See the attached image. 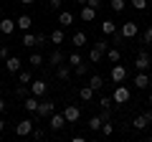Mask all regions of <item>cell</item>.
Here are the masks:
<instances>
[{
	"instance_id": "cell-21",
	"label": "cell",
	"mask_w": 152,
	"mask_h": 142,
	"mask_svg": "<svg viewBox=\"0 0 152 142\" xmlns=\"http://www.w3.org/2000/svg\"><path fill=\"white\" fill-rule=\"evenodd\" d=\"M48 38H51V43H53V46H61V43L66 41V33H64V28H56V31L48 36Z\"/></svg>"
},
{
	"instance_id": "cell-1",
	"label": "cell",
	"mask_w": 152,
	"mask_h": 142,
	"mask_svg": "<svg viewBox=\"0 0 152 142\" xmlns=\"http://www.w3.org/2000/svg\"><path fill=\"white\" fill-rule=\"evenodd\" d=\"M56 112V102L53 99H41V104H38V112H36V119H43V117H51Z\"/></svg>"
},
{
	"instance_id": "cell-22",
	"label": "cell",
	"mask_w": 152,
	"mask_h": 142,
	"mask_svg": "<svg viewBox=\"0 0 152 142\" xmlns=\"http://www.w3.org/2000/svg\"><path fill=\"white\" fill-rule=\"evenodd\" d=\"M102 124H104V119H102V114H94L91 117V119H89V130H91V132H102Z\"/></svg>"
},
{
	"instance_id": "cell-30",
	"label": "cell",
	"mask_w": 152,
	"mask_h": 142,
	"mask_svg": "<svg viewBox=\"0 0 152 142\" xmlns=\"http://www.w3.org/2000/svg\"><path fill=\"white\" fill-rule=\"evenodd\" d=\"M18 81H20V84H28V86H31V81H33V74H31V71H18Z\"/></svg>"
},
{
	"instance_id": "cell-46",
	"label": "cell",
	"mask_w": 152,
	"mask_h": 142,
	"mask_svg": "<svg viewBox=\"0 0 152 142\" xmlns=\"http://www.w3.org/2000/svg\"><path fill=\"white\" fill-rule=\"evenodd\" d=\"M20 3H26V5H33V3H36V0H20Z\"/></svg>"
},
{
	"instance_id": "cell-25",
	"label": "cell",
	"mask_w": 152,
	"mask_h": 142,
	"mask_svg": "<svg viewBox=\"0 0 152 142\" xmlns=\"http://www.w3.org/2000/svg\"><path fill=\"white\" fill-rule=\"evenodd\" d=\"M20 43L26 46V48H33V46H36V33L26 31V33H23V38H20Z\"/></svg>"
},
{
	"instance_id": "cell-15",
	"label": "cell",
	"mask_w": 152,
	"mask_h": 142,
	"mask_svg": "<svg viewBox=\"0 0 152 142\" xmlns=\"http://www.w3.org/2000/svg\"><path fill=\"white\" fill-rule=\"evenodd\" d=\"M38 104H41V102H38V97H36V94H28V97H26V102H23V107H26V112H28V114H36V112H38Z\"/></svg>"
},
{
	"instance_id": "cell-3",
	"label": "cell",
	"mask_w": 152,
	"mask_h": 142,
	"mask_svg": "<svg viewBox=\"0 0 152 142\" xmlns=\"http://www.w3.org/2000/svg\"><path fill=\"white\" fill-rule=\"evenodd\" d=\"M150 124H152V112H142V114H137L134 119H132V130H137V132L147 130Z\"/></svg>"
},
{
	"instance_id": "cell-41",
	"label": "cell",
	"mask_w": 152,
	"mask_h": 142,
	"mask_svg": "<svg viewBox=\"0 0 152 142\" xmlns=\"http://www.w3.org/2000/svg\"><path fill=\"white\" fill-rule=\"evenodd\" d=\"M48 41H51V38H46L43 33H38V36H36V46H46Z\"/></svg>"
},
{
	"instance_id": "cell-6",
	"label": "cell",
	"mask_w": 152,
	"mask_h": 142,
	"mask_svg": "<svg viewBox=\"0 0 152 142\" xmlns=\"http://www.w3.org/2000/svg\"><path fill=\"white\" fill-rule=\"evenodd\" d=\"M31 94H36L38 99H43L46 94H48V84H46V79H33V81H31Z\"/></svg>"
},
{
	"instance_id": "cell-29",
	"label": "cell",
	"mask_w": 152,
	"mask_h": 142,
	"mask_svg": "<svg viewBox=\"0 0 152 142\" xmlns=\"http://www.w3.org/2000/svg\"><path fill=\"white\" fill-rule=\"evenodd\" d=\"M109 8H112L114 13H122L127 8V0H109Z\"/></svg>"
},
{
	"instance_id": "cell-4",
	"label": "cell",
	"mask_w": 152,
	"mask_h": 142,
	"mask_svg": "<svg viewBox=\"0 0 152 142\" xmlns=\"http://www.w3.org/2000/svg\"><path fill=\"white\" fill-rule=\"evenodd\" d=\"M119 33L124 36V41L137 38V33H140V26H137V20H127V23H122V26H119Z\"/></svg>"
},
{
	"instance_id": "cell-47",
	"label": "cell",
	"mask_w": 152,
	"mask_h": 142,
	"mask_svg": "<svg viewBox=\"0 0 152 142\" xmlns=\"http://www.w3.org/2000/svg\"><path fill=\"white\" fill-rule=\"evenodd\" d=\"M147 102H150V104H152V89H150V94H147Z\"/></svg>"
},
{
	"instance_id": "cell-33",
	"label": "cell",
	"mask_w": 152,
	"mask_h": 142,
	"mask_svg": "<svg viewBox=\"0 0 152 142\" xmlns=\"http://www.w3.org/2000/svg\"><path fill=\"white\" fill-rule=\"evenodd\" d=\"M94 48H99L102 53H107V51H109V41H107V36H104V38H99V41H94Z\"/></svg>"
},
{
	"instance_id": "cell-13",
	"label": "cell",
	"mask_w": 152,
	"mask_h": 142,
	"mask_svg": "<svg viewBox=\"0 0 152 142\" xmlns=\"http://www.w3.org/2000/svg\"><path fill=\"white\" fill-rule=\"evenodd\" d=\"M124 79H127V69H124L122 64H114V66H112V81H114V84H122Z\"/></svg>"
},
{
	"instance_id": "cell-36",
	"label": "cell",
	"mask_w": 152,
	"mask_h": 142,
	"mask_svg": "<svg viewBox=\"0 0 152 142\" xmlns=\"http://www.w3.org/2000/svg\"><path fill=\"white\" fill-rule=\"evenodd\" d=\"M142 43H152V26H147L142 31Z\"/></svg>"
},
{
	"instance_id": "cell-32",
	"label": "cell",
	"mask_w": 152,
	"mask_h": 142,
	"mask_svg": "<svg viewBox=\"0 0 152 142\" xmlns=\"http://www.w3.org/2000/svg\"><path fill=\"white\" fill-rule=\"evenodd\" d=\"M102 59H104V53H102L99 48H94V46H91V51H89V61H91V64H99Z\"/></svg>"
},
{
	"instance_id": "cell-10",
	"label": "cell",
	"mask_w": 152,
	"mask_h": 142,
	"mask_svg": "<svg viewBox=\"0 0 152 142\" xmlns=\"http://www.w3.org/2000/svg\"><path fill=\"white\" fill-rule=\"evenodd\" d=\"M134 89H152V81L150 76H147V71H137V76H134Z\"/></svg>"
},
{
	"instance_id": "cell-26",
	"label": "cell",
	"mask_w": 152,
	"mask_h": 142,
	"mask_svg": "<svg viewBox=\"0 0 152 142\" xmlns=\"http://www.w3.org/2000/svg\"><path fill=\"white\" fill-rule=\"evenodd\" d=\"M89 86H91L94 91H99V89H104V76H99V74H94V76L89 79Z\"/></svg>"
},
{
	"instance_id": "cell-12",
	"label": "cell",
	"mask_w": 152,
	"mask_h": 142,
	"mask_svg": "<svg viewBox=\"0 0 152 142\" xmlns=\"http://www.w3.org/2000/svg\"><path fill=\"white\" fill-rule=\"evenodd\" d=\"M23 69V61L20 59H18V56H8V59H5V71H10V74H18V71H20Z\"/></svg>"
},
{
	"instance_id": "cell-16",
	"label": "cell",
	"mask_w": 152,
	"mask_h": 142,
	"mask_svg": "<svg viewBox=\"0 0 152 142\" xmlns=\"http://www.w3.org/2000/svg\"><path fill=\"white\" fill-rule=\"evenodd\" d=\"M15 26H18V31H31V26H33V18L28 15V13H23V15H18L15 18Z\"/></svg>"
},
{
	"instance_id": "cell-31",
	"label": "cell",
	"mask_w": 152,
	"mask_h": 142,
	"mask_svg": "<svg viewBox=\"0 0 152 142\" xmlns=\"http://www.w3.org/2000/svg\"><path fill=\"white\" fill-rule=\"evenodd\" d=\"M119 59H122L119 48H109V51H107V61H112V64H119Z\"/></svg>"
},
{
	"instance_id": "cell-11",
	"label": "cell",
	"mask_w": 152,
	"mask_h": 142,
	"mask_svg": "<svg viewBox=\"0 0 152 142\" xmlns=\"http://www.w3.org/2000/svg\"><path fill=\"white\" fill-rule=\"evenodd\" d=\"M15 31H18V26H15L13 18H0V33L3 36H13Z\"/></svg>"
},
{
	"instance_id": "cell-49",
	"label": "cell",
	"mask_w": 152,
	"mask_h": 142,
	"mask_svg": "<svg viewBox=\"0 0 152 142\" xmlns=\"http://www.w3.org/2000/svg\"><path fill=\"white\" fill-rule=\"evenodd\" d=\"M0 15H3V8H0Z\"/></svg>"
},
{
	"instance_id": "cell-44",
	"label": "cell",
	"mask_w": 152,
	"mask_h": 142,
	"mask_svg": "<svg viewBox=\"0 0 152 142\" xmlns=\"http://www.w3.org/2000/svg\"><path fill=\"white\" fill-rule=\"evenodd\" d=\"M3 112H5V102H3V99H0V114H3Z\"/></svg>"
},
{
	"instance_id": "cell-39",
	"label": "cell",
	"mask_w": 152,
	"mask_h": 142,
	"mask_svg": "<svg viewBox=\"0 0 152 142\" xmlns=\"http://www.w3.org/2000/svg\"><path fill=\"white\" fill-rule=\"evenodd\" d=\"M112 102H114L112 97H102V99H99V104H102V109H112Z\"/></svg>"
},
{
	"instance_id": "cell-48",
	"label": "cell",
	"mask_w": 152,
	"mask_h": 142,
	"mask_svg": "<svg viewBox=\"0 0 152 142\" xmlns=\"http://www.w3.org/2000/svg\"><path fill=\"white\" fill-rule=\"evenodd\" d=\"M76 3H81V5H86V0H76Z\"/></svg>"
},
{
	"instance_id": "cell-24",
	"label": "cell",
	"mask_w": 152,
	"mask_h": 142,
	"mask_svg": "<svg viewBox=\"0 0 152 142\" xmlns=\"http://www.w3.org/2000/svg\"><path fill=\"white\" fill-rule=\"evenodd\" d=\"M94 94H96V91H94V89L91 86H89V84H86V86H81V89H79V97H81L84 99V102H91V99H94Z\"/></svg>"
},
{
	"instance_id": "cell-23",
	"label": "cell",
	"mask_w": 152,
	"mask_h": 142,
	"mask_svg": "<svg viewBox=\"0 0 152 142\" xmlns=\"http://www.w3.org/2000/svg\"><path fill=\"white\" fill-rule=\"evenodd\" d=\"M58 23H61L64 28H69L71 23H74V13H69V10H61V13H58Z\"/></svg>"
},
{
	"instance_id": "cell-8",
	"label": "cell",
	"mask_w": 152,
	"mask_h": 142,
	"mask_svg": "<svg viewBox=\"0 0 152 142\" xmlns=\"http://www.w3.org/2000/svg\"><path fill=\"white\" fill-rule=\"evenodd\" d=\"M64 117H66V122H69V124L79 122V119H81V107H76V104H66Z\"/></svg>"
},
{
	"instance_id": "cell-38",
	"label": "cell",
	"mask_w": 152,
	"mask_h": 142,
	"mask_svg": "<svg viewBox=\"0 0 152 142\" xmlns=\"http://www.w3.org/2000/svg\"><path fill=\"white\" fill-rule=\"evenodd\" d=\"M33 140H43V137H46V130H43V127H33Z\"/></svg>"
},
{
	"instance_id": "cell-19",
	"label": "cell",
	"mask_w": 152,
	"mask_h": 142,
	"mask_svg": "<svg viewBox=\"0 0 152 142\" xmlns=\"http://www.w3.org/2000/svg\"><path fill=\"white\" fill-rule=\"evenodd\" d=\"M64 61H66V56L61 53L58 48H56V51H51V56H48V66H53V69H56V66H61Z\"/></svg>"
},
{
	"instance_id": "cell-27",
	"label": "cell",
	"mask_w": 152,
	"mask_h": 142,
	"mask_svg": "<svg viewBox=\"0 0 152 142\" xmlns=\"http://www.w3.org/2000/svg\"><path fill=\"white\" fill-rule=\"evenodd\" d=\"M66 61H69V64H71V66L76 69L79 64H84V56L79 53V51H74V53H69V56H66Z\"/></svg>"
},
{
	"instance_id": "cell-43",
	"label": "cell",
	"mask_w": 152,
	"mask_h": 142,
	"mask_svg": "<svg viewBox=\"0 0 152 142\" xmlns=\"http://www.w3.org/2000/svg\"><path fill=\"white\" fill-rule=\"evenodd\" d=\"M86 5H91V8L99 10V8H102V0H86Z\"/></svg>"
},
{
	"instance_id": "cell-42",
	"label": "cell",
	"mask_w": 152,
	"mask_h": 142,
	"mask_svg": "<svg viewBox=\"0 0 152 142\" xmlns=\"http://www.w3.org/2000/svg\"><path fill=\"white\" fill-rule=\"evenodd\" d=\"M8 56H10V48H8V46H0V59L5 61Z\"/></svg>"
},
{
	"instance_id": "cell-2",
	"label": "cell",
	"mask_w": 152,
	"mask_h": 142,
	"mask_svg": "<svg viewBox=\"0 0 152 142\" xmlns=\"http://www.w3.org/2000/svg\"><path fill=\"white\" fill-rule=\"evenodd\" d=\"M112 99H114V104H127V102L132 99V91H129V86H124V84H117V89H114Z\"/></svg>"
},
{
	"instance_id": "cell-7",
	"label": "cell",
	"mask_w": 152,
	"mask_h": 142,
	"mask_svg": "<svg viewBox=\"0 0 152 142\" xmlns=\"http://www.w3.org/2000/svg\"><path fill=\"white\" fill-rule=\"evenodd\" d=\"M69 124V122H66V117H64V112H53V114L48 117V127L53 132H58V130H64V127Z\"/></svg>"
},
{
	"instance_id": "cell-14",
	"label": "cell",
	"mask_w": 152,
	"mask_h": 142,
	"mask_svg": "<svg viewBox=\"0 0 152 142\" xmlns=\"http://www.w3.org/2000/svg\"><path fill=\"white\" fill-rule=\"evenodd\" d=\"M99 28H102V36H107V38H112L114 33L119 31V26H117L114 20H109V18H107V20H102V26H99Z\"/></svg>"
},
{
	"instance_id": "cell-20",
	"label": "cell",
	"mask_w": 152,
	"mask_h": 142,
	"mask_svg": "<svg viewBox=\"0 0 152 142\" xmlns=\"http://www.w3.org/2000/svg\"><path fill=\"white\" fill-rule=\"evenodd\" d=\"M86 33H84V31H76L74 33V36H71V46H76V48H81V46H86Z\"/></svg>"
},
{
	"instance_id": "cell-18",
	"label": "cell",
	"mask_w": 152,
	"mask_h": 142,
	"mask_svg": "<svg viewBox=\"0 0 152 142\" xmlns=\"http://www.w3.org/2000/svg\"><path fill=\"white\" fill-rule=\"evenodd\" d=\"M81 20L84 23H91V20H96V8H91V5H81Z\"/></svg>"
},
{
	"instance_id": "cell-5",
	"label": "cell",
	"mask_w": 152,
	"mask_h": 142,
	"mask_svg": "<svg viewBox=\"0 0 152 142\" xmlns=\"http://www.w3.org/2000/svg\"><path fill=\"white\" fill-rule=\"evenodd\" d=\"M33 127H36V122H33V119H20L15 124V135L18 137H31L33 135Z\"/></svg>"
},
{
	"instance_id": "cell-35",
	"label": "cell",
	"mask_w": 152,
	"mask_h": 142,
	"mask_svg": "<svg viewBox=\"0 0 152 142\" xmlns=\"http://www.w3.org/2000/svg\"><path fill=\"white\" fill-rule=\"evenodd\" d=\"M129 5L134 8V10L142 13V10H147V0H129Z\"/></svg>"
},
{
	"instance_id": "cell-9",
	"label": "cell",
	"mask_w": 152,
	"mask_h": 142,
	"mask_svg": "<svg viewBox=\"0 0 152 142\" xmlns=\"http://www.w3.org/2000/svg\"><path fill=\"white\" fill-rule=\"evenodd\" d=\"M150 66H152L150 53H147V51H140L137 59H134V69H137V71H150Z\"/></svg>"
},
{
	"instance_id": "cell-17",
	"label": "cell",
	"mask_w": 152,
	"mask_h": 142,
	"mask_svg": "<svg viewBox=\"0 0 152 142\" xmlns=\"http://www.w3.org/2000/svg\"><path fill=\"white\" fill-rule=\"evenodd\" d=\"M71 69H74L71 64H61V66H56V76H58L61 81H69V79H71V74H74Z\"/></svg>"
},
{
	"instance_id": "cell-34",
	"label": "cell",
	"mask_w": 152,
	"mask_h": 142,
	"mask_svg": "<svg viewBox=\"0 0 152 142\" xmlns=\"http://www.w3.org/2000/svg\"><path fill=\"white\" fill-rule=\"evenodd\" d=\"M114 132V124H112V119H104V124H102V135L104 137H109Z\"/></svg>"
},
{
	"instance_id": "cell-45",
	"label": "cell",
	"mask_w": 152,
	"mask_h": 142,
	"mask_svg": "<svg viewBox=\"0 0 152 142\" xmlns=\"http://www.w3.org/2000/svg\"><path fill=\"white\" fill-rule=\"evenodd\" d=\"M0 132H5V122H3V117H0Z\"/></svg>"
},
{
	"instance_id": "cell-37",
	"label": "cell",
	"mask_w": 152,
	"mask_h": 142,
	"mask_svg": "<svg viewBox=\"0 0 152 142\" xmlns=\"http://www.w3.org/2000/svg\"><path fill=\"white\" fill-rule=\"evenodd\" d=\"M86 69H89V64L84 61V64H79V66L74 69V74H76V76H86Z\"/></svg>"
},
{
	"instance_id": "cell-28",
	"label": "cell",
	"mask_w": 152,
	"mask_h": 142,
	"mask_svg": "<svg viewBox=\"0 0 152 142\" xmlns=\"http://www.w3.org/2000/svg\"><path fill=\"white\" fill-rule=\"evenodd\" d=\"M28 64H31L33 69H41V66H43V53H31Z\"/></svg>"
},
{
	"instance_id": "cell-40",
	"label": "cell",
	"mask_w": 152,
	"mask_h": 142,
	"mask_svg": "<svg viewBox=\"0 0 152 142\" xmlns=\"http://www.w3.org/2000/svg\"><path fill=\"white\" fill-rule=\"evenodd\" d=\"M61 5H64V0H48V8H51V10H61Z\"/></svg>"
}]
</instances>
